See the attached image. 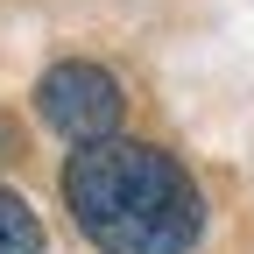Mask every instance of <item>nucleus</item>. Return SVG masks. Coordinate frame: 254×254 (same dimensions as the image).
Returning <instances> with one entry per match:
<instances>
[{
    "label": "nucleus",
    "instance_id": "nucleus-2",
    "mask_svg": "<svg viewBox=\"0 0 254 254\" xmlns=\"http://www.w3.org/2000/svg\"><path fill=\"white\" fill-rule=\"evenodd\" d=\"M36 113L57 127L64 141H106V134H120L127 92H120V78L106 71V64L71 57V64H50V71H43V85H36Z\"/></svg>",
    "mask_w": 254,
    "mask_h": 254
},
{
    "label": "nucleus",
    "instance_id": "nucleus-1",
    "mask_svg": "<svg viewBox=\"0 0 254 254\" xmlns=\"http://www.w3.org/2000/svg\"><path fill=\"white\" fill-rule=\"evenodd\" d=\"M64 205L99 254H190L205 233V190L155 141H78L64 163Z\"/></svg>",
    "mask_w": 254,
    "mask_h": 254
},
{
    "label": "nucleus",
    "instance_id": "nucleus-3",
    "mask_svg": "<svg viewBox=\"0 0 254 254\" xmlns=\"http://www.w3.org/2000/svg\"><path fill=\"white\" fill-rule=\"evenodd\" d=\"M0 254H43V219L0 184Z\"/></svg>",
    "mask_w": 254,
    "mask_h": 254
}]
</instances>
